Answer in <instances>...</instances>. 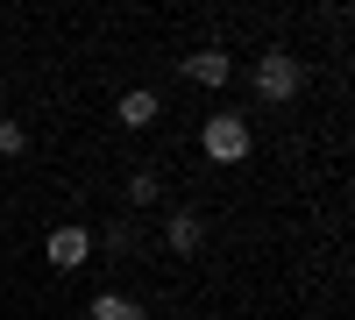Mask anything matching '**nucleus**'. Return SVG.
<instances>
[{
    "instance_id": "nucleus-1",
    "label": "nucleus",
    "mask_w": 355,
    "mask_h": 320,
    "mask_svg": "<svg viewBox=\"0 0 355 320\" xmlns=\"http://www.w3.org/2000/svg\"><path fill=\"white\" fill-rule=\"evenodd\" d=\"M199 150L214 157V164H242L249 157V121H242V114H214L206 135H199Z\"/></svg>"
},
{
    "instance_id": "nucleus-2",
    "label": "nucleus",
    "mask_w": 355,
    "mask_h": 320,
    "mask_svg": "<svg viewBox=\"0 0 355 320\" xmlns=\"http://www.w3.org/2000/svg\"><path fill=\"white\" fill-rule=\"evenodd\" d=\"M256 93L263 100H291V93H299V57H291V50H263L256 57Z\"/></svg>"
},
{
    "instance_id": "nucleus-3",
    "label": "nucleus",
    "mask_w": 355,
    "mask_h": 320,
    "mask_svg": "<svg viewBox=\"0 0 355 320\" xmlns=\"http://www.w3.org/2000/svg\"><path fill=\"white\" fill-rule=\"evenodd\" d=\"M85 256H93V228H57L50 235V264L57 271H78Z\"/></svg>"
},
{
    "instance_id": "nucleus-4",
    "label": "nucleus",
    "mask_w": 355,
    "mask_h": 320,
    "mask_svg": "<svg viewBox=\"0 0 355 320\" xmlns=\"http://www.w3.org/2000/svg\"><path fill=\"white\" fill-rule=\"evenodd\" d=\"M227 71H234L227 50H199V57H185V78H192V85H227Z\"/></svg>"
},
{
    "instance_id": "nucleus-5",
    "label": "nucleus",
    "mask_w": 355,
    "mask_h": 320,
    "mask_svg": "<svg viewBox=\"0 0 355 320\" xmlns=\"http://www.w3.org/2000/svg\"><path fill=\"white\" fill-rule=\"evenodd\" d=\"M114 114H121V128H150L157 121V93H150V85H135V93H121V107H114Z\"/></svg>"
},
{
    "instance_id": "nucleus-6",
    "label": "nucleus",
    "mask_w": 355,
    "mask_h": 320,
    "mask_svg": "<svg viewBox=\"0 0 355 320\" xmlns=\"http://www.w3.org/2000/svg\"><path fill=\"white\" fill-rule=\"evenodd\" d=\"M164 242H171L178 256H192V249L206 242V228H199V214H171V221H164Z\"/></svg>"
},
{
    "instance_id": "nucleus-7",
    "label": "nucleus",
    "mask_w": 355,
    "mask_h": 320,
    "mask_svg": "<svg viewBox=\"0 0 355 320\" xmlns=\"http://www.w3.org/2000/svg\"><path fill=\"white\" fill-rule=\"evenodd\" d=\"M93 320H142V306L121 299V292H107V299H93Z\"/></svg>"
},
{
    "instance_id": "nucleus-8",
    "label": "nucleus",
    "mask_w": 355,
    "mask_h": 320,
    "mask_svg": "<svg viewBox=\"0 0 355 320\" xmlns=\"http://www.w3.org/2000/svg\"><path fill=\"white\" fill-rule=\"evenodd\" d=\"M28 150V128L21 121H0V157H21Z\"/></svg>"
},
{
    "instance_id": "nucleus-9",
    "label": "nucleus",
    "mask_w": 355,
    "mask_h": 320,
    "mask_svg": "<svg viewBox=\"0 0 355 320\" xmlns=\"http://www.w3.org/2000/svg\"><path fill=\"white\" fill-rule=\"evenodd\" d=\"M128 199H135V207H150V199H157V171H135V178H128Z\"/></svg>"
}]
</instances>
